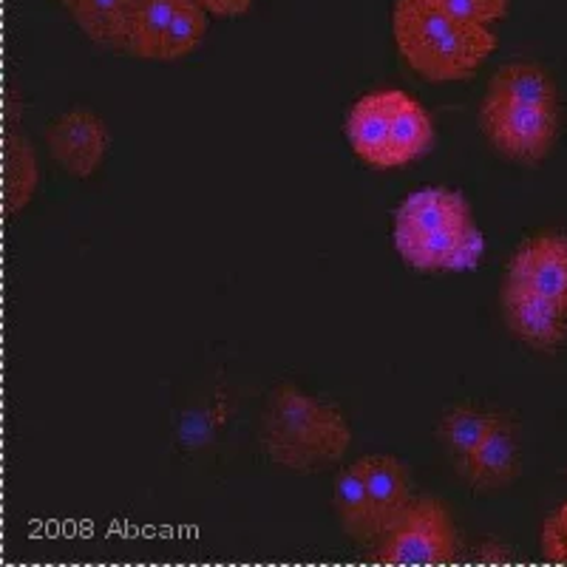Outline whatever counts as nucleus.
I'll return each instance as SVG.
<instances>
[{"label": "nucleus", "instance_id": "nucleus-1", "mask_svg": "<svg viewBox=\"0 0 567 567\" xmlns=\"http://www.w3.org/2000/svg\"><path fill=\"white\" fill-rule=\"evenodd\" d=\"M392 32L409 69L429 83L468 78L496 49L488 27L449 12L440 0H394Z\"/></svg>", "mask_w": 567, "mask_h": 567}, {"label": "nucleus", "instance_id": "nucleus-2", "mask_svg": "<svg viewBox=\"0 0 567 567\" xmlns=\"http://www.w3.org/2000/svg\"><path fill=\"white\" fill-rule=\"evenodd\" d=\"M352 429L332 403L284 383L267 398L261 414V445L284 468L312 471L332 465L349 452Z\"/></svg>", "mask_w": 567, "mask_h": 567}, {"label": "nucleus", "instance_id": "nucleus-3", "mask_svg": "<svg viewBox=\"0 0 567 567\" xmlns=\"http://www.w3.org/2000/svg\"><path fill=\"white\" fill-rule=\"evenodd\" d=\"M460 536L449 511L432 499H412L409 508L378 536L374 561L383 565H449L457 556Z\"/></svg>", "mask_w": 567, "mask_h": 567}, {"label": "nucleus", "instance_id": "nucleus-4", "mask_svg": "<svg viewBox=\"0 0 567 567\" xmlns=\"http://www.w3.org/2000/svg\"><path fill=\"white\" fill-rule=\"evenodd\" d=\"M480 125L494 151L514 162L536 165L554 148L559 134V114L548 105L514 103L485 94L480 105Z\"/></svg>", "mask_w": 567, "mask_h": 567}, {"label": "nucleus", "instance_id": "nucleus-5", "mask_svg": "<svg viewBox=\"0 0 567 567\" xmlns=\"http://www.w3.org/2000/svg\"><path fill=\"white\" fill-rule=\"evenodd\" d=\"M45 145L65 174L89 179L97 174L109 154L111 134L91 109H71L45 128Z\"/></svg>", "mask_w": 567, "mask_h": 567}, {"label": "nucleus", "instance_id": "nucleus-6", "mask_svg": "<svg viewBox=\"0 0 567 567\" xmlns=\"http://www.w3.org/2000/svg\"><path fill=\"white\" fill-rule=\"evenodd\" d=\"M400 258L409 267L420 272H437V270H468L480 265L483 258L485 241L483 233L477 230L474 219L465 225L440 227L432 233H417V236H394Z\"/></svg>", "mask_w": 567, "mask_h": 567}, {"label": "nucleus", "instance_id": "nucleus-7", "mask_svg": "<svg viewBox=\"0 0 567 567\" xmlns=\"http://www.w3.org/2000/svg\"><path fill=\"white\" fill-rule=\"evenodd\" d=\"M503 316L508 329L528 347L554 352L567 341V310L548 296L530 290L525 284L505 278Z\"/></svg>", "mask_w": 567, "mask_h": 567}, {"label": "nucleus", "instance_id": "nucleus-8", "mask_svg": "<svg viewBox=\"0 0 567 567\" xmlns=\"http://www.w3.org/2000/svg\"><path fill=\"white\" fill-rule=\"evenodd\" d=\"M508 281L525 284L530 290L548 296L567 310V236L542 233L516 247L508 261Z\"/></svg>", "mask_w": 567, "mask_h": 567}, {"label": "nucleus", "instance_id": "nucleus-9", "mask_svg": "<svg viewBox=\"0 0 567 567\" xmlns=\"http://www.w3.org/2000/svg\"><path fill=\"white\" fill-rule=\"evenodd\" d=\"M523 468V445H519V429L508 417L499 414L488 437L480 449L457 463L460 477L474 491H499L511 485Z\"/></svg>", "mask_w": 567, "mask_h": 567}, {"label": "nucleus", "instance_id": "nucleus-10", "mask_svg": "<svg viewBox=\"0 0 567 567\" xmlns=\"http://www.w3.org/2000/svg\"><path fill=\"white\" fill-rule=\"evenodd\" d=\"M398 89L367 94L352 105L347 116V140L358 159L372 168H389V134H392V109Z\"/></svg>", "mask_w": 567, "mask_h": 567}, {"label": "nucleus", "instance_id": "nucleus-11", "mask_svg": "<svg viewBox=\"0 0 567 567\" xmlns=\"http://www.w3.org/2000/svg\"><path fill=\"white\" fill-rule=\"evenodd\" d=\"M471 221V207L457 190L449 187H425L406 196L394 213V236H417L440 227Z\"/></svg>", "mask_w": 567, "mask_h": 567}, {"label": "nucleus", "instance_id": "nucleus-12", "mask_svg": "<svg viewBox=\"0 0 567 567\" xmlns=\"http://www.w3.org/2000/svg\"><path fill=\"white\" fill-rule=\"evenodd\" d=\"M434 145L432 114L406 91L394 94L392 134H389V168H403L423 159Z\"/></svg>", "mask_w": 567, "mask_h": 567}, {"label": "nucleus", "instance_id": "nucleus-13", "mask_svg": "<svg viewBox=\"0 0 567 567\" xmlns=\"http://www.w3.org/2000/svg\"><path fill=\"white\" fill-rule=\"evenodd\" d=\"M367 483L372 503L381 516L383 530L398 519L412 503V488H409V471L392 454H367L354 463Z\"/></svg>", "mask_w": 567, "mask_h": 567}, {"label": "nucleus", "instance_id": "nucleus-14", "mask_svg": "<svg viewBox=\"0 0 567 567\" xmlns=\"http://www.w3.org/2000/svg\"><path fill=\"white\" fill-rule=\"evenodd\" d=\"M63 7L94 43L128 49L136 0H63Z\"/></svg>", "mask_w": 567, "mask_h": 567}, {"label": "nucleus", "instance_id": "nucleus-15", "mask_svg": "<svg viewBox=\"0 0 567 567\" xmlns=\"http://www.w3.org/2000/svg\"><path fill=\"white\" fill-rule=\"evenodd\" d=\"M336 514L343 534L352 536L361 545L378 542V536L383 534L381 516H378V508H374L372 494H369L361 471L354 468V463L343 468L336 480Z\"/></svg>", "mask_w": 567, "mask_h": 567}, {"label": "nucleus", "instance_id": "nucleus-16", "mask_svg": "<svg viewBox=\"0 0 567 567\" xmlns=\"http://www.w3.org/2000/svg\"><path fill=\"white\" fill-rule=\"evenodd\" d=\"M182 7H185V0H136L134 18H131L128 52L145 60H162Z\"/></svg>", "mask_w": 567, "mask_h": 567}, {"label": "nucleus", "instance_id": "nucleus-17", "mask_svg": "<svg viewBox=\"0 0 567 567\" xmlns=\"http://www.w3.org/2000/svg\"><path fill=\"white\" fill-rule=\"evenodd\" d=\"M491 97L514 100V103L548 105L556 109V83L542 65L534 63H511L491 78Z\"/></svg>", "mask_w": 567, "mask_h": 567}, {"label": "nucleus", "instance_id": "nucleus-18", "mask_svg": "<svg viewBox=\"0 0 567 567\" xmlns=\"http://www.w3.org/2000/svg\"><path fill=\"white\" fill-rule=\"evenodd\" d=\"M496 420H499V414L485 412V409L477 406H457L443 414L437 434L443 440L445 452L452 454L454 465L463 463L474 449H480V443L488 437Z\"/></svg>", "mask_w": 567, "mask_h": 567}, {"label": "nucleus", "instance_id": "nucleus-19", "mask_svg": "<svg viewBox=\"0 0 567 567\" xmlns=\"http://www.w3.org/2000/svg\"><path fill=\"white\" fill-rule=\"evenodd\" d=\"M38 187V159L32 142L20 131H9L7 142V207L9 213H20L32 202Z\"/></svg>", "mask_w": 567, "mask_h": 567}, {"label": "nucleus", "instance_id": "nucleus-20", "mask_svg": "<svg viewBox=\"0 0 567 567\" xmlns=\"http://www.w3.org/2000/svg\"><path fill=\"white\" fill-rule=\"evenodd\" d=\"M539 545L545 559L567 565V503L559 505V508L548 516V523L542 525Z\"/></svg>", "mask_w": 567, "mask_h": 567}, {"label": "nucleus", "instance_id": "nucleus-21", "mask_svg": "<svg viewBox=\"0 0 567 567\" xmlns=\"http://www.w3.org/2000/svg\"><path fill=\"white\" fill-rule=\"evenodd\" d=\"M449 12L460 14V18L488 27L494 20H503L508 12V0H440Z\"/></svg>", "mask_w": 567, "mask_h": 567}, {"label": "nucleus", "instance_id": "nucleus-22", "mask_svg": "<svg viewBox=\"0 0 567 567\" xmlns=\"http://www.w3.org/2000/svg\"><path fill=\"white\" fill-rule=\"evenodd\" d=\"M205 12L219 14V18H233V14H245L252 0H196Z\"/></svg>", "mask_w": 567, "mask_h": 567}, {"label": "nucleus", "instance_id": "nucleus-23", "mask_svg": "<svg viewBox=\"0 0 567 567\" xmlns=\"http://www.w3.org/2000/svg\"><path fill=\"white\" fill-rule=\"evenodd\" d=\"M60 3H63V0H60Z\"/></svg>", "mask_w": 567, "mask_h": 567}]
</instances>
